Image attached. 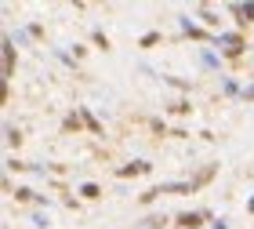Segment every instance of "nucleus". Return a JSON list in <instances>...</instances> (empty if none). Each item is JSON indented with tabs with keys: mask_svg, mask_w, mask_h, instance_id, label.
I'll return each mask as SVG.
<instances>
[{
	"mask_svg": "<svg viewBox=\"0 0 254 229\" xmlns=\"http://www.w3.org/2000/svg\"><path fill=\"white\" fill-rule=\"evenodd\" d=\"M149 131H153L156 139H164V135H171V128H167V124L160 120V117H153V120H149Z\"/></svg>",
	"mask_w": 254,
	"mask_h": 229,
	"instance_id": "nucleus-23",
	"label": "nucleus"
},
{
	"mask_svg": "<svg viewBox=\"0 0 254 229\" xmlns=\"http://www.w3.org/2000/svg\"><path fill=\"white\" fill-rule=\"evenodd\" d=\"M247 215H251V219H254V193H251V197H247Z\"/></svg>",
	"mask_w": 254,
	"mask_h": 229,
	"instance_id": "nucleus-30",
	"label": "nucleus"
},
{
	"mask_svg": "<svg viewBox=\"0 0 254 229\" xmlns=\"http://www.w3.org/2000/svg\"><path fill=\"white\" fill-rule=\"evenodd\" d=\"M178 29H182V37H186V40L200 44V48H214V40H218V33L203 29L200 22H196V18H189V15H178Z\"/></svg>",
	"mask_w": 254,
	"mask_h": 229,
	"instance_id": "nucleus-2",
	"label": "nucleus"
},
{
	"mask_svg": "<svg viewBox=\"0 0 254 229\" xmlns=\"http://www.w3.org/2000/svg\"><path fill=\"white\" fill-rule=\"evenodd\" d=\"M0 55H4V62H0V76L11 80V76H15V62H18V51H15V44H11V37L0 40Z\"/></svg>",
	"mask_w": 254,
	"mask_h": 229,
	"instance_id": "nucleus-7",
	"label": "nucleus"
},
{
	"mask_svg": "<svg viewBox=\"0 0 254 229\" xmlns=\"http://www.w3.org/2000/svg\"><path fill=\"white\" fill-rule=\"evenodd\" d=\"M87 128H84V117H80V106L76 109H69L65 117H62V124H59V135H84Z\"/></svg>",
	"mask_w": 254,
	"mask_h": 229,
	"instance_id": "nucleus-9",
	"label": "nucleus"
},
{
	"mask_svg": "<svg viewBox=\"0 0 254 229\" xmlns=\"http://www.w3.org/2000/svg\"><path fill=\"white\" fill-rule=\"evenodd\" d=\"M76 193H80V200H87V204H95V200H102V197H106V189H102L98 182H80V186H76Z\"/></svg>",
	"mask_w": 254,
	"mask_h": 229,
	"instance_id": "nucleus-13",
	"label": "nucleus"
},
{
	"mask_svg": "<svg viewBox=\"0 0 254 229\" xmlns=\"http://www.w3.org/2000/svg\"><path fill=\"white\" fill-rule=\"evenodd\" d=\"M225 11L233 15V22H236V29H240V33H247V29L254 26V0H247V4L233 0V4H225Z\"/></svg>",
	"mask_w": 254,
	"mask_h": 229,
	"instance_id": "nucleus-4",
	"label": "nucleus"
},
{
	"mask_svg": "<svg viewBox=\"0 0 254 229\" xmlns=\"http://www.w3.org/2000/svg\"><path fill=\"white\" fill-rule=\"evenodd\" d=\"M37 208H44V211H48V208H51V197H44V193H37Z\"/></svg>",
	"mask_w": 254,
	"mask_h": 229,
	"instance_id": "nucleus-29",
	"label": "nucleus"
},
{
	"mask_svg": "<svg viewBox=\"0 0 254 229\" xmlns=\"http://www.w3.org/2000/svg\"><path fill=\"white\" fill-rule=\"evenodd\" d=\"M73 59H76V62L87 59V44H73Z\"/></svg>",
	"mask_w": 254,
	"mask_h": 229,
	"instance_id": "nucleus-28",
	"label": "nucleus"
},
{
	"mask_svg": "<svg viewBox=\"0 0 254 229\" xmlns=\"http://www.w3.org/2000/svg\"><path fill=\"white\" fill-rule=\"evenodd\" d=\"M160 197H164V193H160V186L153 182L149 189H142V193H138V204H142V208H153V204H156Z\"/></svg>",
	"mask_w": 254,
	"mask_h": 229,
	"instance_id": "nucleus-19",
	"label": "nucleus"
},
{
	"mask_svg": "<svg viewBox=\"0 0 254 229\" xmlns=\"http://www.w3.org/2000/svg\"><path fill=\"white\" fill-rule=\"evenodd\" d=\"M175 226H178V229H203L207 222H203L200 211H178V215H175Z\"/></svg>",
	"mask_w": 254,
	"mask_h": 229,
	"instance_id": "nucleus-11",
	"label": "nucleus"
},
{
	"mask_svg": "<svg viewBox=\"0 0 254 229\" xmlns=\"http://www.w3.org/2000/svg\"><path fill=\"white\" fill-rule=\"evenodd\" d=\"M15 204H37V189L33 186H18L15 189Z\"/></svg>",
	"mask_w": 254,
	"mask_h": 229,
	"instance_id": "nucleus-21",
	"label": "nucleus"
},
{
	"mask_svg": "<svg viewBox=\"0 0 254 229\" xmlns=\"http://www.w3.org/2000/svg\"><path fill=\"white\" fill-rule=\"evenodd\" d=\"M167 226H175V219H171V215H164V211H149L134 229H167Z\"/></svg>",
	"mask_w": 254,
	"mask_h": 229,
	"instance_id": "nucleus-10",
	"label": "nucleus"
},
{
	"mask_svg": "<svg viewBox=\"0 0 254 229\" xmlns=\"http://www.w3.org/2000/svg\"><path fill=\"white\" fill-rule=\"evenodd\" d=\"M4 142H7V150L18 153V146L26 142V135H22V128H15V124H4Z\"/></svg>",
	"mask_w": 254,
	"mask_h": 229,
	"instance_id": "nucleus-16",
	"label": "nucleus"
},
{
	"mask_svg": "<svg viewBox=\"0 0 254 229\" xmlns=\"http://www.w3.org/2000/svg\"><path fill=\"white\" fill-rule=\"evenodd\" d=\"M26 29H29V37H33V40H48V29H44L40 22H29Z\"/></svg>",
	"mask_w": 254,
	"mask_h": 229,
	"instance_id": "nucleus-25",
	"label": "nucleus"
},
{
	"mask_svg": "<svg viewBox=\"0 0 254 229\" xmlns=\"http://www.w3.org/2000/svg\"><path fill=\"white\" fill-rule=\"evenodd\" d=\"M240 102H244V106H254V80L244 87V95H240Z\"/></svg>",
	"mask_w": 254,
	"mask_h": 229,
	"instance_id": "nucleus-27",
	"label": "nucleus"
},
{
	"mask_svg": "<svg viewBox=\"0 0 254 229\" xmlns=\"http://www.w3.org/2000/svg\"><path fill=\"white\" fill-rule=\"evenodd\" d=\"M164 109L171 113V117H192V102L189 98H171Z\"/></svg>",
	"mask_w": 254,
	"mask_h": 229,
	"instance_id": "nucleus-15",
	"label": "nucleus"
},
{
	"mask_svg": "<svg viewBox=\"0 0 254 229\" xmlns=\"http://www.w3.org/2000/svg\"><path fill=\"white\" fill-rule=\"evenodd\" d=\"M211 229H229V222H225V219H218V222H211Z\"/></svg>",
	"mask_w": 254,
	"mask_h": 229,
	"instance_id": "nucleus-31",
	"label": "nucleus"
},
{
	"mask_svg": "<svg viewBox=\"0 0 254 229\" xmlns=\"http://www.w3.org/2000/svg\"><path fill=\"white\" fill-rule=\"evenodd\" d=\"M218 167H222L218 160H211V164H203V167H196L192 175H189V182H192V193H200V189H207V186H211V182L218 178Z\"/></svg>",
	"mask_w": 254,
	"mask_h": 229,
	"instance_id": "nucleus-6",
	"label": "nucleus"
},
{
	"mask_svg": "<svg viewBox=\"0 0 254 229\" xmlns=\"http://www.w3.org/2000/svg\"><path fill=\"white\" fill-rule=\"evenodd\" d=\"M218 91H222V98H240V95H244V87H240V80H236L233 73H225V76H222Z\"/></svg>",
	"mask_w": 254,
	"mask_h": 229,
	"instance_id": "nucleus-14",
	"label": "nucleus"
},
{
	"mask_svg": "<svg viewBox=\"0 0 254 229\" xmlns=\"http://www.w3.org/2000/svg\"><path fill=\"white\" fill-rule=\"evenodd\" d=\"M7 37H11V44H15V48H29V44H33L29 29H15V33H7Z\"/></svg>",
	"mask_w": 254,
	"mask_h": 229,
	"instance_id": "nucleus-22",
	"label": "nucleus"
},
{
	"mask_svg": "<svg viewBox=\"0 0 254 229\" xmlns=\"http://www.w3.org/2000/svg\"><path fill=\"white\" fill-rule=\"evenodd\" d=\"M91 44H95L98 51H113V40H109V33H106V29H98V26L91 29Z\"/></svg>",
	"mask_w": 254,
	"mask_h": 229,
	"instance_id": "nucleus-20",
	"label": "nucleus"
},
{
	"mask_svg": "<svg viewBox=\"0 0 254 229\" xmlns=\"http://www.w3.org/2000/svg\"><path fill=\"white\" fill-rule=\"evenodd\" d=\"M80 117H84V128H87V135H95V139H102L106 135V128H102V120L91 113V106H80Z\"/></svg>",
	"mask_w": 254,
	"mask_h": 229,
	"instance_id": "nucleus-12",
	"label": "nucleus"
},
{
	"mask_svg": "<svg viewBox=\"0 0 254 229\" xmlns=\"http://www.w3.org/2000/svg\"><path fill=\"white\" fill-rule=\"evenodd\" d=\"M214 51L222 55V59H225L229 66H233V62H244V59H247L251 40H247V33H240V29H225V33H218Z\"/></svg>",
	"mask_w": 254,
	"mask_h": 229,
	"instance_id": "nucleus-1",
	"label": "nucleus"
},
{
	"mask_svg": "<svg viewBox=\"0 0 254 229\" xmlns=\"http://www.w3.org/2000/svg\"><path fill=\"white\" fill-rule=\"evenodd\" d=\"M160 80H164L167 87H175V91H186V95L192 91V80H186V76H171V73H160Z\"/></svg>",
	"mask_w": 254,
	"mask_h": 229,
	"instance_id": "nucleus-18",
	"label": "nucleus"
},
{
	"mask_svg": "<svg viewBox=\"0 0 254 229\" xmlns=\"http://www.w3.org/2000/svg\"><path fill=\"white\" fill-rule=\"evenodd\" d=\"M113 175H117L120 182L124 178H145V175H153V160H127V164H120Z\"/></svg>",
	"mask_w": 254,
	"mask_h": 229,
	"instance_id": "nucleus-5",
	"label": "nucleus"
},
{
	"mask_svg": "<svg viewBox=\"0 0 254 229\" xmlns=\"http://www.w3.org/2000/svg\"><path fill=\"white\" fill-rule=\"evenodd\" d=\"M33 226H37V229H51V219H48V211H37V215H33Z\"/></svg>",
	"mask_w": 254,
	"mask_h": 229,
	"instance_id": "nucleus-26",
	"label": "nucleus"
},
{
	"mask_svg": "<svg viewBox=\"0 0 254 229\" xmlns=\"http://www.w3.org/2000/svg\"><path fill=\"white\" fill-rule=\"evenodd\" d=\"M55 55H59V62H62V66H69V70H76V66H80V62L73 59V51H62V48H55Z\"/></svg>",
	"mask_w": 254,
	"mask_h": 229,
	"instance_id": "nucleus-24",
	"label": "nucleus"
},
{
	"mask_svg": "<svg viewBox=\"0 0 254 229\" xmlns=\"http://www.w3.org/2000/svg\"><path fill=\"white\" fill-rule=\"evenodd\" d=\"M196 66H200L203 76H225V59L218 55L214 48H196Z\"/></svg>",
	"mask_w": 254,
	"mask_h": 229,
	"instance_id": "nucleus-3",
	"label": "nucleus"
},
{
	"mask_svg": "<svg viewBox=\"0 0 254 229\" xmlns=\"http://www.w3.org/2000/svg\"><path fill=\"white\" fill-rule=\"evenodd\" d=\"M196 22H200L203 29H211V33H225L222 29V18H218V11L211 4H196Z\"/></svg>",
	"mask_w": 254,
	"mask_h": 229,
	"instance_id": "nucleus-8",
	"label": "nucleus"
},
{
	"mask_svg": "<svg viewBox=\"0 0 254 229\" xmlns=\"http://www.w3.org/2000/svg\"><path fill=\"white\" fill-rule=\"evenodd\" d=\"M156 44H164V33H160V29H149V33L138 37V48H142V51H153Z\"/></svg>",
	"mask_w": 254,
	"mask_h": 229,
	"instance_id": "nucleus-17",
	"label": "nucleus"
}]
</instances>
